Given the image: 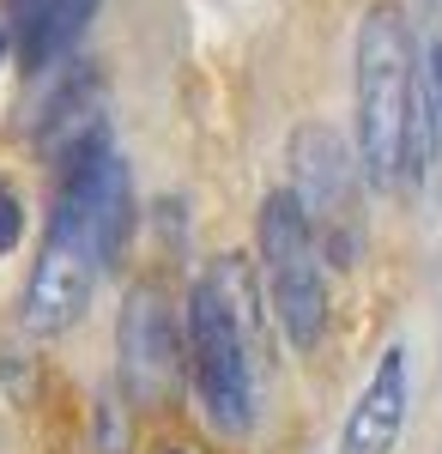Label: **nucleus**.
<instances>
[{"instance_id":"obj_1","label":"nucleus","mask_w":442,"mask_h":454,"mask_svg":"<svg viewBox=\"0 0 442 454\" xmlns=\"http://www.w3.org/2000/svg\"><path fill=\"white\" fill-rule=\"evenodd\" d=\"M358 158L370 188L418 182L437 158L418 115V43L400 6H370L358 31Z\"/></svg>"},{"instance_id":"obj_2","label":"nucleus","mask_w":442,"mask_h":454,"mask_svg":"<svg viewBox=\"0 0 442 454\" xmlns=\"http://www.w3.org/2000/svg\"><path fill=\"white\" fill-rule=\"evenodd\" d=\"M188 376L206 419L242 436L255 419V273L242 254H225L188 297Z\"/></svg>"},{"instance_id":"obj_3","label":"nucleus","mask_w":442,"mask_h":454,"mask_svg":"<svg viewBox=\"0 0 442 454\" xmlns=\"http://www.w3.org/2000/svg\"><path fill=\"white\" fill-rule=\"evenodd\" d=\"M261 261H267V291L279 327L291 346H315L328 321V291H321V248L309 231L297 194H267L261 207Z\"/></svg>"},{"instance_id":"obj_4","label":"nucleus","mask_w":442,"mask_h":454,"mask_svg":"<svg viewBox=\"0 0 442 454\" xmlns=\"http://www.w3.org/2000/svg\"><path fill=\"white\" fill-rule=\"evenodd\" d=\"M291 170H297V207H304L315 248L328 261H351V158L334 128H304L291 140Z\"/></svg>"},{"instance_id":"obj_5","label":"nucleus","mask_w":442,"mask_h":454,"mask_svg":"<svg viewBox=\"0 0 442 454\" xmlns=\"http://www.w3.org/2000/svg\"><path fill=\"white\" fill-rule=\"evenodd\" d=\"M176 364H182V346H176V321L164 291L139 285L122 309V376H128V394L134 400H164L176 382Z\"/></svg>"},{"instance_id":"obj_6","label":"nucleus","mask_w":442,"mask_h":454,"mask_svg":"<svg viewBox=\"0 0 442 454\" xmlns=\"http://www.w3.org/2000/svg\"><path fill=\"white\" fill-rule=\"evenodd\" d=\"M400 424H406V351H382L364 400L351 406V419L340 430V454H388L400 442Z\"/></svg>"},{"instance_id":"obj_7","label":"nucleus","mask_w":442,"mask_h":454,"mask_svg":"<svg viewBox=\"0 0 442 454\" xmlns=\"http://www.w3.org/2000/svg\"><path fill=\"white\" fill-rule=\"evenodd\" d=\"M91 12H98V0H43V25H36L25 61H31L36 73H49L55 61H67V49L85 36Z\"/></svg>"},{"instance_id":"obj_8","label":"nucleus","mask_w":442,"mask_h":454,"mask_svg":"<svg viewBox=\"0 0 442 454\" xmlns=\"http://www.w3.org/2000/svg\"><path fill=\"white\" fill-rule=\"evenodd\" d=\"M418 115H424V134L430 152L442 145V12L430 19V31L418 43Z\"/></svg>"},{"instance_id":"obj_9","label":"nucleus","mask_w":442,"mask_h":454,"mask_svg":"<svg viewBox=\"0 0 442 454\" xmlns=\"http://www.w3.org/2000/svg\"><path fill=\"white\" fill-rule=\"evenodd\" d=\"M6 12H12V31H19V55L31 49L36 25H43V0H6Z\"/></svg>"},{"instance_id":"obj_10","label":"nucleus","mask_w":442,"mask_h":454,"mask_svg":"<svg viewBox=\"0 0 442 454\" xmlns=\"http://www.w3.org/2000/svg\"><path fill=\"white\" fill-rule=\"evenodd\" d=\"M19 231H25V218H19V200H12V188L0 182V254L19 243Z\"/></svg>"},{"instance_id":"obj_11","label":"nucleus","mask_w":442,"mask_h":454,"mask_svg":"<svg viewBox=\"0 0 442 454\" xmlns=\"http://www.w3.org/2000/svg\"><path fill=\"white\" fill-rule=\"evenodd\" d=\"M0 49H6V36H0Z\"/></svg>"}]
</instances>
